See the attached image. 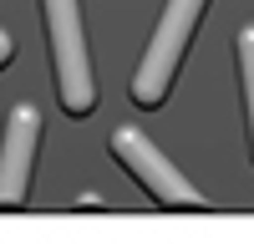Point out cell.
I'll list each match as a JSON object with an SVG mask.
<instances>
[{
    "label": "cell",
    "instance_id": "cell-3",
    "mask_svg": "<svg viewBox=\"0 0 254 244\" xmlns=\"http://www.w3.org/2000/svg\"><path fill=\"white\" fill-rule=\"evenodd\" d=\"M112 153H117V163L163 203V209H203L198 188H193V183H188L137 127H117V132H112Z\"/></svg>",
    "mask_w": 254,
    "mask_h": 244
},
{
    "label": "cell",
    "instance_id": "cell-6",
    "mask_svg": "<svg viewBox=\"0 0 254 244\" xmlns=\"http://www.w3.org/2000/svg\"><path fill=\"white\" fill-rule=\"evenodd\" d=\"M10 51H15V46H10V36L0 31V66H5V61H10Z\"/></svg>",
    "mask_w": 254,
    "mask_h": 244
},
{
    "label": "cell",
    "instance_id": "cell-2",
    "mask_svg": "<svg viewBox=\"0 0 254 244\" xmlns=\"http://www.w3.org/2000/svg\"><path fill=\"white\" fill-rule=\"evenodd\" d=\"M208 0H168V10L153 31V46L142 51V66L132 76V102L137 107H163L168 102V87H173L178 76V61L188 51V41H193V26L203 15Z\"/></svg>",
    "mask_w": 254,
    "mask_h": 244
},
{
    "label": "cell",
    "instance_id": "cell-4",
    "mask_svg": "<svg viewBox=\"0 0 254 244\" xmlns=\"http://www.w3.org/2000/svg\"><path fill=\"white\" fill-rule=\"evenodd\" d=\"M36 142H41V112L31 107V102H20V107H10L5 142H0V209L26 203V193H31Z\"/></svg>",
    "mask_w": 254,
    "mask_h": 244
},
{
    "label": "cell",
    "instance_id": "cell-1",
    "mask_svg": "<svg viewBox=\"0 0 254 244\" xmlns=\"http://www.w3.org/2000/svg\"><path fill=\"white\" fill-rule=\"evenodd\" d=\"M41 5H46V36H51V66H56L61 112L87 117L97 107V81H92L87 41H81V10H76V0H41Z\"/></svg>",
    "mask_w": 254,
    "mask_h": 244
},
{
    "label": "cell",
    "instance_id": "cell-5",
    "mask_svg": "<svg viewBox=\"0 0 254 244\" xmlns=\"http://www.w3.org/2000/svg\"><path fill=\"white\" fill-rule=\"evenodd\" d=\"M239 76H244V112H249V148H254V26L239 31Z\"/></svg>",
    "mask_w": 254,
    "mask_h": 244
}]
</instances>
